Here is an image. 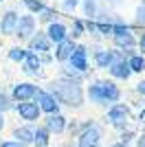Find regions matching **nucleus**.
<instances>
[{
  "instance_id": "nucleus-33",
  "label": "nucleus",
  "mask_w": 145,
  "mask_h": 147,
  "mask_svg": "<svg viewBox=\"0 0 145 147\" xmlns=\"http://www.w3.org/2000/svg\"><path fill=\"white\" fill-rule=\"evenodd\" d=\"M136 90H139L141 94H145V79H143V81H139V84H136Z\"/></svg>"
},
{
  "instance_id": "nucleus-19",
  "label": "nucleus",
  "mask_w": 145,
  "mask_h": 147,
  "mask_svg": "<svg viewBox=\"0 0 145 147\" xmlns=\"http://www.w3.org/2000/svg\"><path fill=\"white\" fill-rule=\"evenodd\" d=\"M13 136H16L20 143H33L35 141V132H33L31 127H18L16 132H13Z\"/></svg>"
},
{
  "instance_id": "nucleus-8",
  "label": "nucleus",
  "mask_w": 145,
  "mask_h": 147,
  "mask_svg": "<svg viewBox=\"0 0 145 147\" xmlns=\"http://www.w3.org/2000/svg\"><path fill=\"white\" fill-rule=\"evenodd\" d=\"M99 141H101L99 127L92 123H86L81 134H79V147H99Z\"/></svg>"
},
{
  "instance_id": "nucleus-18",
  "label": "nucleus",
  "mask_w": 145,
  "mask_h": 147,
  "mask_svg": "<svg viewBox=\"0 0 145 147\" xmlns=\"http://www.w3.org/2000/svg\"><path fill=\"white\" fill-rule=\"evenodd\" d=\"M22 64H24V73H29V75H37V73H40V68H42L40 53H33V51H29V55H26V59H24Z\"/></svg>"
},
{
  "instance_id": "nucleus-11",
  "label": "nucleus",
  "mask_w": 145,
  "mask_h": 147,
  "mask_svg": "<svg viewBox=\"0 0 145 147\" xmlns=\"http://www.w3.org/2000/svg\"><path fill=\"white\" fill-rule=\"evenodd\" d=\"M68 64H70L72 68L81 70V73H86V70H88V49H86L84 44H77V46H75V51H72V55H70V59H68Z\"/></svg>"
},
{
  "instance_id": "nucleus-31",
  "label": "nucleus",
  "mask_w": 145,
  "mask_h": 147,
  "mask_svg": "<svg viewBox=\"0 0 145 147\" xmlns=\"http://www.w3.org/2000/svg\"><path fill=\"white\" fill-rule=\"evenodd\" d=\"M40 59H42V64H51V61H53L51 51H46V53H40Z\"/></svg>"
},
{
  "instance_id": "nucleus-36",
  "label": "nucleus",
  "mask_w": 145,
  "mask_h": 147,
  "mask_svg": "<svg viewBox=\"0 0 145 147\" xmlns=\"http://www.w3.org/2000/svg\"><path fill=\"white\" fill-rule=\"evenodd\" d=\"M139 119H141V123H145V105H143V110H141V114H139Z\"/></svg>"
},
{
  "instance_id": "nucleus-29",
  "label": "nucleus",
  "mask_w": 145,
  "mask_h": 147,
  "mask_svg": "<svg viewBox=\"0 0 145 147\" xmlns=\"http://www.w3.org/2000/svg\"><path fill=\"white\" fill-rule=\"evenodd\" d=\"M136 24H139V26H145V2L136 9Z\"/></svg>"
},
{
  "instance_id": "nucleus-40",
  "label": "nucleus",
  "mask_w": 145,
  "mask_h": 147,
  "mask_svg": "<svg viewBox=\"0 0 145 147\" xmlns=\"http://www.w3.org/2000/svg\"><path fill=\"white\" fill-rule=\"evenodd\" d=\"M0 2H2V0H0Z\"/></svg>"
},
{
  "instance_id": "nucleus-5",
  "label": "nucleus",
  "mask_w": 145,
  "mask_h": 147,
  "mask_svg": "<svg viewBox=\"0 0 145 147\" xmlns=\"http://www.w3.org/2000/svg\"><path fill=\"white\" fill-rule=\"evenodd\" d=\"M127 119H130V108L123 103H112V108L108 110V121L110 125H115V127L123 129L127 125Z\"/></svg>"
},
{
  "instance_id": "nucleus-27",
  "label": "nucleus",
  "mask_w": 145,
  "mask_h": 147,
  "mask_svg": "<svg viewBox=\"0 0 145 147\" xmlns=\"http://www.w3.org/2000/svg\"><path fill=\"white\" fill-rule=\"evenodd\" d=\"M55 16H57V13H55L53 9H48V7H44L42 11H40V20H42V22H46V24L55 22Z\"/></svg>"
},
{
  "instance_id": "nucleus-37",
  "label": "nucleus",
  "mask_w": 145,
  "mask_h": 147,
  "mask_svg": "<svg viewBox=\"0 0 145 147\" xmlns=\"http://www.w3.org/2000/svg\"><path fill=\"white\" fill-rule=\"evenodd\" d=\"M130 138H132V132H127V134H123V143H127Z\"/></svg>"
},
{
  "instance_id": "nucleus-9",
  "label": "nucleus",
  "mask_w": 145,
  "mask_h": 147,
  "mask_svg": "<svg viewBox=\"0 0 145 147\" xmlns=\"http://www.w3.org/2000/svg\"><path fill=\"white\" fill-rule=\"evenodd\" d=\"M26 44H29V51H33V53H46V51H51V46H53V42H51V37H48L46 31H35L33 37H31Z\"/></svg>"
},
{
  "instance_id": "nucleus-12",
  "label": "nucleus",
  "mask_w": 145,
  "mask_h": 147,
  "mask_svg": "<svg viewBox=\"0 0 145 147\" xmlns=\"http://www.w3.org/2000/svg\"><path fill=\"white\" fill-rule=\"evenodd\" d=\"M18 22H20V16L16 11H5L2 13V20H0V33L2 35H16Z\"/></svg>"
},
{
  "instance_id": "nucleus-7",
  "label": "nucleus",
  "mask_w": 145,
  "mask_h": 147,
  "mask_svg": "<svg viewBox=\"0 0 145 147\" xmlns=\"http://www.w3.org/2000/svg\"><path fill=\"white\" fill-rule=\"evenodd\" d=\"M35 13L33 16H20V22H18V29H16V37H18L20 42H29L33 33H35Z\"/></svg>"
},
{
  "instance_id": "nucleus-2",
  "label": "nucleus",
  "mask_w": 145,
  "mask_h": 147,
  "mask_svg": "<svg viewBox=\"0 0 145 147\" xmlns=\"http://www.w3.org/2000/svg\"><path fill=\"white\" fill-rule=\"evenodd\" d=\"M88 97H90V101H95L99 105L117 103L121 99V90L115 81H95L88 86Z\"/></svg>"
},
{
  "instance_id": "nucleus-38",
  "label": "nucleus",
  "mask_w": 145,
  "mask_h": 147,
  "mask_svg": "<svg viewBox=\"0 0 145 147\" xmlns=\"http://www.w3.org/2000/svg\"><path fill=\"white\" fill-rule=\"evenodd\" d=\"M5 127V117H2V112H0V129Z\"/></svg>"
},
{
  "instance_id": "nucleus-10",
  "label": "nucleus",
  "mask_w": 145,
  "mask_h": 147,
  "mask_svg": "<svg viewBox=\"0 0 145 147\" xmlns=\"http://www.w3.org/2000/svg\"><path fill=\"white\" fill-rule=\"evenodd\" d=\"M16 110H18V114L24 121H37V119H40V112H42L40 105H37L33 99H29V101H18Z\"/></svg>"
},
{
  "instance_id": "nucleus-17",
  "label": "nucleus",
  "mask_w": 145,
  "mask_h": 147,
  "mask_svg": "<svg viewBox=\"0 0 145 147\" xmlns=\"http://www.w3.org/2000/svg\"><path fill=\"white\" fill-rule=\"evenodd\" d=\"M46 127L51 134H60V132H64V127H66V119L62 117L60 112H53V114H48L46 117Z\"/></svg>"
},
{
  "instance_id": "nucleus-25",
  "label": "nucleus",
  "mask_w": 145,
  "mask_h": 147,
  "mask_svg": "<svg viewBox=\"0 0 145 147\" xmlns=\"http://www.w3.org/2000/svg\"><path fill=\"white\" fill-rule=\"evenodd\" d=\"M22 2H24V7H26L31 13H35V16L44 9V2H42V0H22Z\"/></svg>"
},
{
  "instance_id": "nucleus-34",
  "label": "nucleus",
  "mask_w": 145,
  "mask_h": 147,
  "mask_svg": "<svg viewBox=\"0 0 145 147\" xmlns=\"http://www.w3.org/2000/svg\"><path fill=\"white\" fill-rule=\"evenodd\" d=\"M139 46H141V51H143V53H145V33H143V35H141V40H139Z\"/></svg>"
},
{
  "instance_id": "nucleus-26",
  "label": "nucleus",
  "mask_w": 145,
  "mask_h": 147,
  "mask_svg": "<svg viewBox=\"0 0 145 147\" xmlns=\"http://www.w3.org/2000/svg\"><path fill=\"white\" fill-rule=\"evenodd\" d=\"M84 16H88V18L97 16V0H84Z\"/></svg>"
},
{
  "instance_id": "nucleus-1",
  "label": "nucleus",
  "mask_w": 145,
  "mask_h": 147,
  "mask_svg": "<svg viewBox=\"0 0 145 147\" xmlns=\"http://www.w3.org/2000/svg\"><path fill=\"white\" fill-rule=\"evenodd\" d=\"M51 94H55V99L64 105H70V108H79L84 103V88L79 86L77 79H62L53 81L51 84Z\"/></svg>"
},
{
  "instance_id": "nucleus-23",
  "label": "nucleus",
  "mask_w": 145,
  "mask_h": 147,
  "mask_svg": "<svg viewBox=\"0 0 145 147\" xmlns=\"http://www.w3.org/2000/svg\"><path fill=\"white\" fill-rule=\"evenodd\" d=\"M130 68H132V73H143L145 70V57L143 55H139V53H136V55L134 57H130Z\"/></svg>"
},
{
  "instance_id": "nucleus-13",
  "label": "nucleus",
  "mask_w": 145,
  "mask_h": 147,
  "mask_svg": "<svg viewBox=\"0 0 145 147\" xmlns=\"http://www.w3.org/2000/svg\"><path fill=\"white\" fill-rule=\"evenodd\" d=\"M75 40H72L70 35L66 37V40H62L60 44H55V59L57 61H68L72 55V51H75Z\"/></svg>"
},
{
  "instance_id": "nucleus-15",
  "label": "nucleus",
  "mask_w": 145,
  "mask_h": 147,
  "mask_svg": "<svg viewBox=\"0 0 145 147\" xmlns=\"http://www.w3.org/2000/svg\"><path fill=\"white\" fill-rule=\"evenodd\" d=\"M37 92V86L33 84H18V86H13V99L16 101H29V99L35 97Z\"/></svg>"
},
{
  "instance_id": "nucleus-22",
  "label": "nucleus",
  "mask_w": 145,
  "mask_h": 147,
  "mask_svg": "<svg viewBox=\"0 0 145 147\" xmlns=\"http://www.w3.org/2000/svg\"><path fill=\"white\" fill-rule=\"evenodd\" d=\"M48 136H51V132H48V127H40L35 132V145L37 147H48Z\"/></svg>"
},
{
  "instance_id": "nucleus-21",
  "label": "nucleus",
  "mask_w": 145,
  "mask_h": 147,
  "mask_svg": "<svg viewBox=\"0 0 145 147\" xmlns=\"http://www.w3.org/2000/svg\"><path fill=\"white\" fill-rule=\"evenodd\" d=\"M84 33H86V22H84V20H72V29H70L68 35H70L72 40H79Z\"/></svg>"
},
{
  "instance_id": "nucleus-6",
  "label": "nucleus",
  "mask_w": 145,
  "mask_h": 147,
  "mask_svg": "<svg viewBox=\"0 0 145 147\" xmlns=\"http://www.w3.org/2000/svg\"><path fill=\"white\" fill-rule=\"evenodd\" d=\"M33 101H35V103L40 105V110L46 112V114L60 112V101L55 99V94H51V92H46V90H40V88H37V92H35V97H33Z\"/></svg>"
},
{
  "instance_id": "nucleus-3",
  "label": "nucleus",
  "mask_w": 145,
  "mask_h": 147,
  "mask_svg": "<svg viewBox=\"0 0 145 147\" xmlns=\"http://www.w3.org/2000/svg\"><path fill=\"white\" fill-rule=\"evenodd\" d=\"M117 59H125L123 53H121V49H117V51L99 49V51H95V55H92V61H95L97 68H110Z\"/></svg>"
},
{
  "instance_id": "nucleus-35",
  "label": "nucleus",
  "mask_w": 145,
  "mask_h": 147,
  "mask_svg": "<svg viewBox=\"0 0 145 147\" xmlns=\"http://www.w3.org/2000/svg\"><path fill=\"white\" fill-rule=\"evenodd\" d=\"M136 147H145V134L139 138V143H136Z\"/></svg>"
},
{
  "instance_id": "nucleus-4",
  "label": "nucleus",
  "mask_w": 145,
  "mask_h": 147,
  "mask_svg": "<svg viewBox=\"0 0 145 147\" xmlns=\"http://www.w3.org/2000/svg\"><path fill=\"white\" fill-rule=\"evenodd\" d=\"M112 37H115V44L119 46V49H132L134 44H136V40H134V35L130 33V26H127L125 22H119V24H115Z\"/></svg>"
},
{
  "instance_id": "nucleus-14",
  "label": "nucleus",
  "mask_w": 145,
  "mask_h": 147,
  "mask_svg": "<svg viewBox=\"0 0 145 147\" xmlns=\"http://www.w3.org/2000/svg\"><path fill=\"white\" fill-rule=\"evenodd\" d=\"M46 33H48V37H51V42H53V44H60L62 40H66V37H68V29H66V24H62V22H57V20L48 24Z\"/></svg>"
},
{
  "instance_id": "nucleus-39",
  "label": "nucleus",
  "mask_w": 145,
  "mask_h": 147,
  "mask_svg": "<svg viewBox=\"0 0 145 147\" xmlns=\"http://www.w3.org/2000/svg\"><path fill=\"white\" fill-rule=\"evenodd\" d=\"M110 147H127V143H123V141H121V143H117V145H110Z\"/></svg>"
},
{
  "instance_id": "nucleus-16",
  "label": "nucleus",
  "mask_w": 145,
  "mask_h": 147,
  "mask_svg": "<svg viewBox=\"0 0 145 147\" xmlns=\"http://www.w3.org/2000/svg\"><path fill=\"white\" fill-rule=\"evenodd\" d=\"M108 70H110V75H112L115 79H127V77L132 75V68H130V61L127 59H117Z\"/></svg>"
},
{
  "instance_id": "nucleus-28",
  "label": "nucleus",
  "mask_w": 145,
  "mask_h": 147,
  "mask_svg": "<svg viewBox=\"0 0 145 147\" xmlns=\"http://www.w3.org/2000/svg\"><path fill=\"white\" fill-rule=\"evenodd\" d=\"M9 108H11V99H9V94L0 90V112H7Z\"/></svg>"
},
{
  "instance_id": "nucleus-30",
  "label": "nucleus",
  "mask_w": 145,
  "mask_h": 147,
  "mask_svg": "<svg viewBox=\"0 0 145 147\" xmlns=\"http://www.w3.org/2000/svg\"><path fill=\"white\" fill-rule=\"evenodd\" d=\"M79 2H81V0H64V5H62V7H64V11H72Z\"/></svg>"
},
{
  "instance_id": "nucleus-20",
  "label": "nucleus",
  "mask_w": 145,
  "mask_h": 147,
  "mask_svg": "<svg viewBox=\"0 0 145 147\" xmlns=\"http://www.w3.org/2000/svg\"><path fill=\"white\" fill-rule=\"evenodd\" d=\"M26 55H29V51L22 49V46H13V49H9V59L16 61V64H22V61L26 59Z\"/></svg>"
},
{
  "instance_id": "nucleus-24",
  "label": "nucleus",
  "mask_w": 145,
  "mask_h": 147,
  "mask_svg": "<svg viewBox=\"0 0 145 147\" xmlns=\"http://www.w3.org/2000/svg\"><path fill=\"white\" fill-rule=\"evenodd\" d=\"M81 75H84V73H81V70H77V68H72L70 64L62 68V77H66V79H77V81H79V79H81Z\"/></svg>"
},
{
  "instance_id": "nucleus-32",
  "label": "nucleus",
  "mask_w": 145,
  "mask_h": 147,
  "mask_svg": "<svg viewBox=\"0 0 145 147\" xmlns=\"http://www.w3.org/2000/svg\"><path fill=\"white\" fill-rule=\"evenodd\" d=\"M0 147H24V143H20V141H7V143H2Z\"/></svg>"
}]
</instances>
